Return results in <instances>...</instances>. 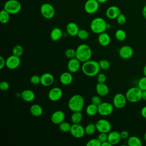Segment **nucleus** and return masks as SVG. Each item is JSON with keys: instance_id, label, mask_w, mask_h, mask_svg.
<instances>
[{"instance_id": "obj_7", "label": "nucleus", "mask_w": 146, "mask_h": 146, "mask_svg": "<svg viewBox=\"0 0 146 146\" xmlns=\"http://www.w3.org/2000/svg\"><path fill=\"white\" fill-rule=\"evenodd\" d=\"M40 11L42 15L46 19H50L55 15V9L53 6L49 3L42 4L40 8Z\"/></svg>"}, {"instance_id": "obj_54", "label": "nucleus", "mask_w": 146, "mask_h": 146, "mask_svg": "<svg viewBox=\"0 0 146 146\" xmlns=\"http://www.w3.org/2000/svg\"><path fill=\"white\" fill-rule=\"evenodd\" d=\"M143 74L144 76H146V64L144 66V68H143Z\"/></svg>"}, {"instance_id": "obj_39", "label": "nucleus", "mask_w": 146, "mask_h": 146, "mask_svg": "<svg viewBox=\"0 0 146 146\" xmlns=\"http://www.w3.org/2000/svg\"><path fill=\"white\" fill-rule=\"evenodd\" d=\"M65 56L69 59L75 58L76 56V50L73 48H68L64 52Z\"/></svg>"}, {"instance_id": "obj_16", "label": "nucleus", "mask_w": 146, "mask_h": 146, "mask_svg": "<svg viewBox=\"0 0 146 146\" xmlns=\"http://www.w3.org/2000/svg\"><path fill=\"white\" fill-rule=\"evenodd\" d=\"M65 119V113L61 110H57L54 112L51 116V120L54 124L59 125L64 121Z\"/></svg>"}, {"instance_id": "obj_19", "label": "nucleus", "mask_w": 146, "mask_h": 146, "mask_svg": "<svg viewBox=\"0 0 146 146\" xmlns=\"http://www.w3.org/2000/svg\"><path fill=\"white\" fill-rule=\"evenodd\" d=\"M54 82V76L48 72L43 73L40 76V83L46 87L51 86Z\"/></svg>"}, {"instance_id": "obj_12", "label": "nucleus", "mask_w": 146, "mask_h": 146, "mask_svg": "<svg viewBox=\"0 0 146 146\" xmlns=\"http://www.w3.org/2000/svg\"><path fill=\"white\" fill-rule=\"evenodd\" d=\"M99 4L97 0H87L84 6V10L88 14H94L98 10Z\"/></svg>"}, {"instance_id": "obj_13", "label": "nucleus", "mask_w": 146, "mask_h": 146, "mask_svg": "<svg viewBox=\"0 0 146 146\" xmlns=\"http://www.w3.org/2000/svg\"><path fill=\"white\" fill-rule=\"evenodd\" d=\"M21 64L20 57L11 55L6 59V66L10 70H14L18 68Z\"/></svg>"}, {"instance_id": "obj_8", "label": "nucleus", "mask_w": 146, "mask_h": 146, "mask_svg": "<svg viewBox=\"0 0 146 146\" xmlns=\"http://www.w3.org/2000/svg\"><path fill=\"white\" fill-rule=\"evenodd\" d=\"M113 105L108 102H102L98 106V113L103 116L111 115L113 111Z\"/></svg>"}, {"instance_id": "obj_17", "label": "nucleus", "mask_w": 146, "mask_h": 146, "mask_svg": "<svg viewBox=\"0 0 146 146\" xmlns=\"http://www.w3.org/2000/svg\"><path fill=\"white\" fill-rule=\"evenodd\" d=\"M80 68V62L75 57L70 59L67 63V68L68 71L75 73L79 71Z\"/></svg>"}, {"instance_id": "obj_36", "label": "nucleus", "mask_w": 146, "mask_h": 146, "mask_svg": "<svg viewBox=\"0 0 146 146\" xmlns=\"http://www.w3.org/2000/svg\"><path fill=\"white\" fill-rule=\"evenodd\" d=\"M99 64L100 69L103 70H107L110 67V63L106 59H102L99 61Z\"/></svg>"}, {"instance_id": "obj_44", "label": "nucleus", "mask_w": 146, "mask_h": 146, "mask_svg": "<svg viewBox=\"0 0 146 146\" xmlns=\"http://www.w3.org/2000/svg\"><path fill=\"white\" fill-rule=\"evenodd\" d=\"M98 139L100 141L101 143H102L106 141H107L108 133H104V132H100L98 136Z\"/></svg>"}, {"instance_id": "obj_48", "label": "nucleus", "mask_w": 146, "mask_h": 146, "mask_svg": "<svg viewBox=\"0 0 146 146\" xmlns=\"http://www.w3.org/2000/svg\"><path fill=\"white\" fill-rule=\"evenodd\" d=\"M5 66L6 60L2 56H0V69H2Z\"/></svg>"}, {"instance_id": "obj_11", "label": "nucleus", "mask_w": 146, "mask_h": 146, "mask_svg": "<svg viewBox=\"0 0 146 146\" xmlns=\"http://www.w3.org/2000/svg\"><path fill=\"white\" fill-rule=\"evenodd\" d=\"M127 100L125 95L121 93L116 94L113 98V105L118 109L124 108L127 103Z\"/></svg>"}, {"instance_id": "obj_42", "label": "nucleus", "mask_w": 146, "mask_h": 146, "mask_svg": "<svg viewBox=\"0 0 146 146\" xmlns=\"http://www.w3.org/2000/svg\"><path fill=\"white\" fill-rule=\"evenodd\" d=\"M116 22L117 23L119 24V25H124L125 22H126V17L125 16L122 14V13H120L118 17L116 18Z\"/></svg>"}, {"instance_id": "obj_52", "label": "nucleus", "mask_w": 146, "mask_h": 146, "mask_svg": "<svg viewBox=\"0 0 146 146\" xmlns=\"http://www.w3.org/2000/svg\"><path fill=\"white\" fill-rule=\"evenodd\" d=\"M142 99L146 102V90L143 91V92H142Z\"/></svg>"}, {"instance_id": "obj_29", "label": "nucleus", "mask_w": 146, "mask_h": 146, "mask_svg": "<svg viewBox=\"0 0 146 146\" xmlns=\"http://www.w3.org/2000/svg\"><path fill=\"white\" fill-rule=\"evenodd\" d=\"M86 112L87 115L90 116H95L97 113H98V106L92 103L88 104L86 109Z\"/></svg>"}, {"instance_id": "obj_50", "label": "nucleus", "mask_w": 146, "mask_h": 146, "mask_svg": "<svg viewBox=\"0 0 146 146\" xmlns=\"http://www.w3.org/2000/svg\"><path fill=\"white\" fill-rule=\"evenodd\" d=\"M142 14L143 17L146 19V5L143 7L142 10Z\"/></svg>"}, {"instance_id": "obj_9", "label": "nucleus", "mask_w": 146, "mask_h": 146, "mask_svg": "<svg viewBox=\"0 0 146 146\" xmlns=\"http://www.w3.org/2000/svg\"><path fill=\"white\" fill-rule=\"evenodd\" d=\"M96 130L100 132L109 133L111 130V124L109 121L106 119H100L98 120L95 123Z\"/></svg>"}, {"instance_id": "obj_4", "label": "nucleus", "mask_w": 146, "mask_h": 146, "mask_svg": "<svg viewBox=\"0 0 146 146\" xmlns=\"http://www.w3.org/2000/svg\"><path fill=\"white\" fill-rule=\"evenodd\" d=\"M90 29L94 33L99 34L107 30V22L103 18H95L90 23Z\"/></svg>"}, {"instance_id": "obj_10", "label": "nucleus", "mask_w": 146, "mask_h": 146, "mask_svg": "<svg viewBox=\"0 0 146 146\" xmlns=\"http://www.w3.org/2000/svg\"><path fill=\"white\" fill-rule=\"evenodd\" d=\"M70 132L73 137L77 139L83 137L86 134L84 128L81 124H80V123H73V124L71 125Z\"/></svg>"}, {"instance_id": "obj_45", "label": "nucleus", "mask_w": 146, "mask_h": 146, "mask_svg": "<svg viewBox=\"0 0 146 146\" xmlns=\"http://www.w3.org/2000/svg\"><path fill=\"white\" fill-rule=\"evenodd\" d=\"M106 79V75L103 73H99L97 75L96 79L98 83H105Z\"/></svg>"}, {"instance_id": "obj_49", "label": "nucleus", "mask_w": 146, "mask_h": 146, "mask_svg": "<svg viewBox=\"0 0 146 146\" xmlns=\"http://www.w3.org/2000/svg\"><path fill=\"white\" fill-rule=\"evenodd\" d=\"M140 113L141 116L146 119V106H144L143 107H142V108L141 109V111H140Z\"/></svg>"}, {"instance_id": "obj_40", "label": "nucleus", "mask_w": 146, "mask_h": 146, "mask_svg": "<svg viewBox=\"0 0 146 146\" xmlns=\"http://www.w3.org/2000/svg\"><path fill=\"white\" fill-rule=\"evenodd\" d=\"M87 146H101L102 143L100 141L97 139H92L88 141L86 143Z\"/></svg>"}, {"instance_id": "obj_32", "label": "nucleus", "mask_w": 146, "mask_h": 146, "mask_svg": "<svg viewBox=\"0 0 146 146\" xmlns=\"http://www.w3.org/2000/svg\"><path fill=\"white\" fill-rule=\"evenodd\" d=\"M84 129L86 134L88 135H92L95 133L96 131H97L96 125L94 123H90L87 124L84 128Z\"/></svg>"}, {"instance_id": "obj_26", "label": "nucleus", "mask_w": 146, "mask_h": 146, "mask_svg": "<svg viewBox=\"0 0 146 146\" xmlns=\"http://www.w3.org/2000/svg\"><path fill=\"white\" fill-rule=\"evenodd\" d=\"M63 36V31L58 27L54 28L50 33V38L53 41L59 40Z\"/></svg>"}, {"instance_id": "obj_35", "label": "nucleus", "mask_w": 146, "mask_h": 146, "mask_svg": "<svg viewBox=\"0 0 146 146\" xmlns=\"http://www.w3.org/2000/svg\"><path fill=\"white\" fill-rule=\"evenodd\" d=\"M71 125L67 121H63L60 124H59V129L63 132H70L71 129Z\"/></svg>"}, {"instance_id": "obj_6", "label": "nucleus", "mask_w": 146, "mask_h": 146, "mask_svg": "<svg viewBox=\"0 0 146 146\" xmlns=\"http://www.w3.org/2000/svg\"><path fill=\"white\" fill-rule=\"evenodd\" d=\"M22 5L18 0H8L4 5L3 9L10 14H16L20 12Z\"/></svg>"}, {"instance_id": "obj_1", "label": "nucleus", "mask_w": 146, "mask_h": 146, "mask_svg": "<svg viewBox=\"0 0 146 146\" xmlns=\"http://www.w3.org/2000/svg\"><path fill=\"white\" fill-rule=\"evenodd\" d=\"M100 67L99 62L89 60L83 63L82 70L83 74L88 76H95L97 75L100 71Z\"/></svg>"}, {"instance_id": "obj_5", "label": "nucleus", "mask_w": 146, "mask_h": 146, "mask_svg": "<svg viewBox=\"0 0 146 146\" xmlns=\"http://www.w3.org/2000/svg\"><path fill=\"white\" fill-rule=\"evenodd\" d=\"M142 92L143 91L137 86L132 87L127 91L125 95L128 102L134 103L142 99Z\"/></svg>"}, {"instance_id": "obj_53", "label": "nucleus", "mask_w": 146, "mask_h": 146, "mask_svg": "<svg viewBox=\"0 0 146 146\" xmlns=\"http://www.w3.org/2000/svg\"><path fill=\"white\" fill-rule=\"evenodd\" d=\"M97 1L99 2V3H104L107 1V0H97Z\"/></svg>"}, {"instance_id": "obj_21", "label": "nucleus", "mask_w": 146, "mask_h": 146, "mask_svg": "<svg viewBox=\"0 0 146 146\" xmlns=\"http://www.w3.org/2000/svg\"><path fill=\"white\" fill-rule=\"evenodd\" d=\"M79 26L75 22H70L66 26V32L67 33L72 36H75L78 35L79 31Z\"/></svg>"}, {"instance_id": "obj_2", "label": "nucleus", "mask_w": 146, "mask_h": 146, "mask_svg": "<svg viewBox=\"0 0 146 146\" xmlns=\"http://www.w3.org/2000/svg\"><path fill=\"white\" fill-rule=\"evenodd\" d=\"M92 56V50L86 44L79 45L76 49V58L82 63L91 59Z\"/></svg>"}, {"instance_id": "obj_15", "label": "nucleus", "mask_w": 146, "mask_h": 146, "mask_svg": "<svg viewBox=\"0 0 146 146\" xmlns=\"http://www.w3.org/2000/svg\"><path fill=\"white\" fill-rule=\"evenodd\" d=\"M133 54V50L130 46L124 45L119 50V56L124 59H128L131 58Z\"/></svg>"}, {"instance_id": "obj_46", "label": "nucleus", "mask_w": 146, "mask_h": 146, "mask_svg": "<svg viewBox=\"0 0 146 146\" xmlns=\"http://www.w3.org/2000/svg\"><path fill=\"white\" fill-rule=\"evenodd\" d=\"M9 88V84L6 81H2L0 83V89L2 91H5Z\"/></svg>"}, {"instance_id": "obj_14", "label": "nucleus", "mask_w": 146, "mask_h": 146, "mask_svg": "<svg viewBox=\"0 0 146 146\" xmlns=\"http://www.w3.org/2000/svg\"><path fill=\"white\" fill-rule=\"evenodd\" d=\"M63 95V91L61 88L55 87L51 88L48 93V98L52 102H56L61 99Z\"/></svg>"}, {"instance_id": "obj_33", "label": "nucleus", "mask_w": 146, "mask_h": 146, "mask_svg": "<svg viewBox=\"0 0 146 146\" xmlns=\"http://www.w3.org/2000/svg\"><path fill=\"white\" fill-rule=\"evenodd\" d=\"M115 36L116 39L119 41H123L125 39L127 34L124 30L122 29H119L116 31Z\"/></svg>"}, {"instance_id": "obj_3", "label": "nucleus", "mask_w": 146, "mask_h": 146, "mask_svg": "<svg viewBox=\"0 0 146 146\" xmlns=\"http://www.w3.org/2000/svg\"><path fill=\"white\" fill-rule=\"evenodd\" d=\"M84 104V98L79 94H76L72 96L68 102V107L72 112L82 111L83 108Z\"/></svg>"}, {"instance_id": "obj_56", "label": "nucleus", "mask_w": 146, "mask_h": 146, "mask_svg": "<svg viewBox=\"0 0 146 146\" xmlns=\"http://www.w3.org/2000/svg\"><path fill=\"white\" fill-rule=\"evenodd\" d=\"M144 140L146 141V132L144 133Z\"/></svg>"}, {"instance_id": "obj_34", "label": "nucleus", "mask_w": 146, "mask_h": 146, "mask_svg": "<svg viewBox=\"0 0 146 146\" xmlns=\"http://www.w3.org/2000/svg\"><path fill=\"white\" fill-rule=\"evenodd\" d=\"M12 53L13 55L18 56H21L23 53V48L22 46L19 44L15 45L12 50Z\"/></svg>"}, {"instance_id": "obj_43", "label": "nucleus", "mask_w": 146, "mask_h": 146, "mask_svg": "<svg viewBox=\"0 0 146 146\" xmlns=\"http://www.w3.org/2000/svg\"><path fill=\"white\" fill-rule=\"evenodd\" d=\"M91 103L94 104L96 106H98L102 103V99L100 95H94L91 99Z\"/></svg>"}, {"instance_id": "obj_47", "label": "nucleus", "mask_w": 146, "mask_h": 146, "mask_svg": "<svg viewBox=\"0 0 146 146\" xmlns=\"http://www.w3.org/2000/svg\"><path fill=\"white\" fill-rule=\"evenodd\" d=\"M120 133L121 139H126L129 137V132L127 131H123Z\"/></svg>"}, {"instance_id": "obj_31", "label": "nucleus", "mask_w": 146, "mask_h": 146, "mask_svg": "<svg viewBox=\"0 0 146 146\" xmlns=\"http://www.w3.org/2000/svg\"><path fill=\"white\" fill-rule=\"evenodd\" d=\"M10 13L3 9L0 12V21L3 24L7 23L10 20Z\"/></svg>"}, {"instance_id": "obj_24", "label": "nucleus", "mask_w": 146, "mask_h": 146, "mask_svg": "<svg viewBox=\"0 0 146 146\" xmlns=\"http://www.w3.org/2000/svg\"><path fill=\"white\" fill-rule=\"evenodd\" d=\"M73 80L72 73L70 71L63 72L60 76V81L63 85H69Z\"/></svg>"}, {"instance_id": "obj_51", "label": "nucleus", "mask_w": 146, "mask_h": 146, "mask_svg": "<svg viewBox=\"0 0 146 146\" xmlns=\"http://www.w3.org/2000/svg\"><path fill=\"white\" fill-rule=\"evenodd\" d=\"M112 145L107 140V141H106L102 143L101 146H112Z\"/></svg>"}, {"instance_id": "obj_27", "label": "nucleus", "mask_w": 146, "mask_h": 146, "mask_svg": "<svg viewBox=\"0 0 146 146\" xmlns=\"http://www.w3.org/2000/svg\"><path fill=\"white\" fill-rule=\"evenodd\" d=\"M30 111L32 115L38 117L41 116L43 113V108L40 105L34 104L30 107Z\"/></svg>"}, {"instance_id": "obj_41", "label": "nucleus", "mask_w": 146, "mask_h": 146, "mask_svg": "<svg viewBox=\"0 0 146 146\" xmlns=\"http://www.w3.org/2000/svg\"><path fill=\"white\" fill-rule=\"evenodd\" d=\"M30 81L32 84H34V85L38 84L39 83H40V76L37 75H34L30 78Z\"/></svg>"}, {"instance_id": "obj_18", "label": "nucleus", "mask_w": 146, "mask_h": 146, "mask_svg": "<svg viewBox=\"0 0 146 146\" xmlns=\"http://www.w3.org/2000/svg\"><path fill=\"white\" fill-rule=\"evenodd\" d=\"M120 13L121 11L120 9L116 6H110L106 11L107 17L110 19H116Z\"/></svg>"}, {"instance_id": "obj_20", "label": "nucleus", "mask_w": 146, "mask_h": 146, "mask_svg": "<svg viewBox=\"0 0 146 146\" xmlns=\"http://www.w3.org/2000/svg\"><path fill=\"white\" fill-rule=\"evenodd\" d=\"M121 139L120 133L117 131H110L108 133L107 140L112 144L116 145L120 143Z\"/></svg>"}, {"instance_id": "obj_37", "label": "nucleus", "mask_w": 146, "mask_h": 146, "mask_svg": "<svg viewBox=\"0 0 146 146\" xmlns=\"http://www.w3.org/2000/svg\"><path fill=\"white\" fill-rule=\"evenodd\" d=\"M137 87L142 91L146 90V76H144L139 80L137 83Z\"/></svg>"}, {"instance_id": "obj_23", "label": "nucleus", "mask_w": 146, "mask_h": 146, "mask_svg": "<svg viewBox=\"0 0 146 146\" xmlns=\"http://www.w3.org/2000/svg\"><path fill=\"white\" fill-rule=\"evenodd\" d=\"M98 40L99 43L104 47L107 46L109 45L111 42L110 36L106 33L103 32L99 34Z\"/></svg>"}, {"instance_id": "obj_28", "label": "nucleus", "mask_w": 146, "mask_h": 146, "mask_svg": "<svg viewBox=\"0 0 146 146\" xmlns=\"http://www.w3.org/2000/svg\"><path fill=\"white\" fill-rule=\"evenodd\" d=\"M127 144L129 146H141V139L136 136H131L128 138Z\"/></svg>"}, {"instance_id": "obj_22", "label": "nucleus", "mask_w": 146, "mask_h": 146, "mask_svg": "<svg viewBox=\"0 0 146 146\" xmlns=\"http://www.w3.org/2000/svg\"><path fill=\"white\" fill-rule=\"evenodd\" d=\"M96 91L100 96H105L109 92V88L105 83H98L96 86Z\"/></svg>"}, {"instance_id": "obj_30", "label": "nucleus", "mask_w": 146, "mask_h": 146, "mask_svg": "<svg viewBox=\"0 0 146 146\" xmlns=\"http://www.w3.org/2000/svg\"><path fill=\"white\" fill-rule=\"evenodd\" d=\"M83 119V115L81 111L73 112L71 116V120L74 124L80 123Z\"/></svg>"}, {"instance_id": "obj_38", "label": "nucleus", "mask_w": 146, "mask_h": 146, "mask_svg": "<svg viewBox=\"0 0 146 146\" xmlns=\"http://www.w3.org/2000/svg\"><path fill=\"white\" fill-rule=\"evenodd\" d=\"M77 36L79 39L82 40H85L88 38L89 33L87 30L84 29H80L79 30Z\"/></svg>"}, {"instance_id": "obj_25", "label": "nucleus", "mask_w": 146, "mask_h": 146, "mask_svg": "<svg viewBox=\"0 0 146 146\" xmlns=\"http://www.w3.org/2000/svg\"><path fill=\"white\" fill-rule=\"evenodd\" d=\"M21 98L26 102H31L33 101L35 98V93L31 90H25L21 93Z\"/></svg>"}, {"instance_id": "obj_55", "label": "nucleus", "mask_w": 146, "mask_h": 146, "mask_svg": "<svg viewBox=\"0 0 146 146\" xmlns=\"http://www.w3.org/2000/svg\"><path fill=\"white\" fill-rule=\"evenodd\" d=\"M111 24H110V23H107V29H110V28H111Z\"/></svg>"}]
</instances>
